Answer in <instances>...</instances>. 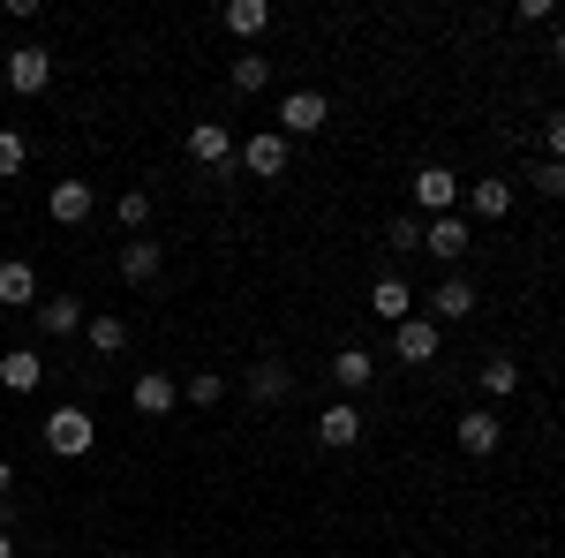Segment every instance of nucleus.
<instances>
[{"mask_svg": "<svg viewBox=\"0 0 565 558\" xmlns=\"http://www.w3.org/2000/svg\"><path fill=\"white\" fill-rule=\"evenodd\" d=\"M39 438H45V453H53V461H84L90 445H98V423H90V408L68 400V408H53V415L39 423Z\"/></svg>", "mask_w": 565, "mask_h": 558, "instance_id": "nucleus-1", "label": "nucleus"}, {"mask_svg": "<svg viewBox=\"0 0 565 558\" xmlns=\"http://www.w3.org/2000/svg\"><path fill=\"white\" fill-rule=\"evenodd\" d=\"M0 76H8L15 98H39V91L53 84V53H45V45H8V53H0Z\"/></svg>", "mask_w": 565, "mask_h": 558, "instance_id": "nucleus-2", "label": "nucleus"}, {"mask_svg": "<svg viewBox=\"0 0 565 558\" xmlns=\"http://www.w3.org/2000/svg\"><path fill=\"white\" fill-rule=\"evenodd\" d=\"M324 122H332V98H324V91H287L279 114H271V129L287 136V144H295V136H317Z\"/></svg>", "mask_w": 565, "mask_h": 558, "instance_id": "nucleus-3", "label": "nucleus"}, {"mask_svg": "<svg viewBox=\"0 0 565 558\" xmlns=\"http://www.w3.org/2000/svg\"><path fill=\"white\" fill-rule=\"evenodd\" d=\"M287 159H295V144H287L279 129L242 136V151H234V167H242V173H257V181H279V173H287Z\"/></svg>", "mask_w": 565, "mask_h": 558, "instance_id": "nucleus-4", "label": "nucleus"}, {"mask_svg": "<svg viewBox=\"0 0 565 558\" xmlns=\"http://www.w3.org/2000/svg\"><path fill=\"white\" fill-rule=\"evenodd\" d=\"M423 250H430L437 264H452V272H460V257H468V250H476V227H468V212L423 219Z\"/></svg>", "mask_w": 565, "mask_h": 558, "instance_id": "nucleus-5", "label": "nucleus"}, {"mask_svg": "<svg viewBox=\"0 0 565 558\" xmlns=\"http://www.w3.org/2000/svg\"><path fill=\"white\" fill-rule=\"evenodd\" d=\"M476 280H468V272H445V280H437L430 295H423V317H437V325H460V317H476Z\"/></svg>", "mask_w": 565, "mask_h": 558, "instance_id": "nucleus-6", "label": "nucleus"}, {"mask_svg": "<svg viewBox=\"0 0 565 558\" xmlns=\"http://www.w3.org/2000/svg\"><path fill=\"white\" fill-rule=\"evenodd\" d=\"M415 212L423 219H445V212H460V173L452 167H415Z\"/></svg>", "mask_w": 565, "mask_h": 558, "instance_id": "nucleus-7", "label": "nucleus"}, {"mask_svg": "<svg viewBox=\"0 0 565 558\" xmlns=\"http://www.w3.org/2000/svg\"><path fill=\"white\" fill-rule=\"evenodd\" d=\"M45 219H53V227H90V219H98V189H90V181H53V189H45Z\"/></svg>", "mask_w": 565, "mask_h": 558, "instance_id": "nucleus-8", "label": "nucleus"}, {"mask_svg": "<svg viewBox=\"0 0 565 558\" xmlns=\"http://www.w3.org/2000/svg\"><path fill=\"white\" fill-rule=\"evenodd\" d=\"M437 347H445V325H437V317H423V309H415L407 325H392V355H399V362H415V370H423V362H437Z\"/></svg>", "mask_w": 565, "mask_h": 558, "instance_id": "nucleus-9", "label": "nucleus"}, {"mask_svg": "<svg viewBox=\"0 0 565 558\" xmlns=\"http://www.w3.org/2000/svg\"><path fill=\"white\" fill-rule=\"evenodd\" d=\"M370 309H377L385 325H407V317L423 309V295H415V287L399 280V272H377V280H370Z\"/></svg>", "mask_w": 565, "mask_h": 558, "instance_id": "nucleus-10", "label": "nucleus"}, {"mask_svg": "<svg viewBox=\"0 0 565 558\" xmlns=\"http://www.w3.org/2000/svg\"><path fill=\"white\" fill-rule=\"evenodd\" d=\"M452 438H460V453H476V461H490V453L505 445V423H498V408H468V415L452 423Z\"/></svg>", "mask_w": 565, "mask_h": 558, "instance_id": "nucleus-11", "label": "nucleus"}, {"mask_svg": "<svg viewBox=\"0 0 565 558\" xmlns=\"http://www.w3.org/2000/svg\"><path fill=\"white\" fill-rule=\"evenodd\" d=\"M460 212H468V227L505 219L513 212V181H468V189H460Z\"/></svg>", "mask_w": 565, "mask_h": 558, "instance_id": "nucleus-12", "label": "nucleus"}, {"mask_svg": "<svg viewBox=\"0 0 565 558\" xmlns=\"http://www.w3.org/2000/svg\"><path fill=\"white\" fill-rule=\"evenodd\" d=\"M189 159L212 167V173H242L234 167V136L218 129V122H196V129H189Z\"/></svg>", "mask_w": 565, "mask_h": 558, "instance_id": "nucleus-13", "label": "nucleus"}, {"mask_svg": "<svg viewBox=\"0 0 565 558\" xmlns=\"http://www.w3.org/2000/svg\"><path fill=\"white\" fill-rule=\"evenodd\" d=\"M31 317H39V333H45V340H68V333H84V325H90V309H84L76 295H45L39 309H31Z\"/></svg>", "mask_w": 565, "mask_h": 558, "instance_id": "nucleus-14", "label": "nucleus"}, {"mask_svg": "<svg viewBox=\"0 0 565 558\" xmlns=\"http://www.w3.org/2000/svg\"><path fill=\"white\" fill-rule=\"evenodd\" d=\"M324 370H332L340 400H354V392H370V378H377V355H370V347H340V355H332Z\"/></svg>", "mask_w": 565, "mask_h": 558, "instance_id": "nucleus-15", "label": "nucleus"}, {"mask_svg": "<svg viewBox=\"0 0 565 558\" xmlns=\"http://www.w3.org/2000/svg\"><path fill=\"white\" fill-rule=\"evenodd\" d=\"M287 392H295V370H287L279 355H257V362H249V400H257V408H279Z\"/></svg>", "mask_w": 565, "mask_h": 558, "instance_id": "nucleus-16", "label": "nucleus"}, {"mask_svg": "<svg viewBox=\"0 0 565 558\" xmlns=\"http://www.w3.org/2000/svg\"><path fill=\"white\" fill-rule=\"evenodd\" d=\"M362 408H354V400H332V408H324V415H317V438H324V445H332V453H348V445H362Z\"/></svg>", "mask_w": 565, "mask_h": 558, "instance_id": "nucleus-17", "label": "nucleus"}, {"mask_svg": "<svg viewBox=\"0 0 565 558\" xmlns=\"http://www.w3.org/2000/svg\"><path fill=\"white\" fill-rule=\"evenodd\" d=\"M129 400H136V415H174V408H181V386L167 378V370H143V378L129 386Z\"/></svg>", "mask_w": 565, "mask_h": 558, "instance_id": "nucleus-18", "label": "nucleus"}, {"mask_svg": "<svg viewBox=\"0 0 565 558\" xmlns=\"http://www.w3.org/2000/svg\"><path fill=\"white\" fill-rule=\"evenodd\" d=\"M114 264H121V280H129V287H151V280L167 272L159 242H143V234H136V242H121V250H114Z\"/></svg>", "mask_w": 565, "mask_h": 558, "instance_id": "nucleus-19", "label": "nucleus"}, {"mask_svg": "<svg viewBox=\"0 0 565 558\" xmlns=\"http://www.w3.org/2000/svg\"><path fill=\"white\" fill-rule=\"evenodd\" d=\"M0 302L8 309H39V272L23 257H0Z\"/></svg>", "mask_w": 565, "mask_h": 558, "instance_id": "nucleus-20", "label": "nucleus"}, {"mask_svg": "<svg viewBox=\"0 0 565 558\" xmlns=\"http://www.w3.org/2000/svg\"><path fill=\"white\" fill-rule=\"evenodd\" d=\"M218 23L249 45V39H264V31H271V8H264V0H226V8H218Z\"/></svg>", "mask_w": 565, "mask_h": 558, "instance_id": "nucleus-21", "label": "nucleus"}, {"mask_svg": "<svg viewBox=\"0 0 565 558\" xmlns=\"http://www.w3.org/2000/svg\"><path fill=\"white\" fill-rule=\"evenodd\" d=\"M39 378H45L39 347H8V355H0V386L8 392H39Z\"/></svg>", "mask_w": 565, "mask_h": 558, "instance_id": "nucleus-22", "label": "nucleus"}, {"mask_svg": "<svg viewBox=\"0 0 565 558\" xmlns=\"http://www.w3.org/2000/svg\"><path fill=\"white\" fill-rule=\"evenodd\" d=\"M84 340H90V355H121L129 347V317H114V309H98L84 325Z\"/></svg>", "mask_w": 565, "mask_h": 558, "instance_id": "nucleus-23", "label": "nucleus"}, {"mask_svg": "<svg viewBox=\"0 0 565 558\" xmlns=\"http://www.w3.org/2000/svg\"><path fill=\"white\" fill-rule=\"evenodd\" d=\"M482 392H490V400H513V392H521V362H513V355H482Z\"/></svg>", "mask_w": 565, "mask_h": 558, "instance_id": "nucleus-24", "label": "nucleus"}, {"mask_svg": "<svg viewBox=\"0 0 565 558\" xmlns=\"http://www.w3.org/2000/svg\"><path fill=\"white\" fill-rule=\"evenodd\" d=\"M226 84L242 91V98H257V91L271 84V61H264V53H242V61H234V69H226Z\"/></svg>", "mask_w": 565, "mask_h": 558, "instance_id": "nucleus-25", "label": "nucleus"}, {"mask_svg": "<svg viewBox=\"0 0 565 558\" xmlns=\"http://www.w3.org/2000/svg\"><path fill=\"white\" fill-rule=\"evenodd\" d=\"M114 227H121V234H143V227H151V197H143V189H121V204H114Z\"/></svg>", "mask_w": 565, "mask_h": 558, "instance_id": "nucleus-26", "label": "nucleus"}, {"mask_svg": "<svg viewBox=\"0 0 565 558\" xmlns=\"http://www.w3.org/2000/svg\"><path fill=\"white\" fill-rule=\"evenodd\" d=\"M385 250H399V257H407V250H423V219H415V212H399V219L385 227Z\"/></svg>", "mask_w": 565, "mask_h": 558, "instance_id": "nucleus-27", "label": "nucleus"}, {"mask_svg": "<svg viewBox=\"0 0 565 558\" xmlns=\"http://www.w3.org/2000/svg\"><path fill=\"white\" fill-rule=\"evenodd\" d=\"M218 400H226V378L218 370H196L189 378V408H218Z\"/></svg>", "mask_w": 565, "mask_h": 558, "instance_id": "nucleus-28", "label": "nucleus"}, {"mask_svg": "<svg viewBox=\"0 0 565 558\" xmlns=\"http://www.w3.org/2000/svg\"><path fill=\"white\" fill-rule=\"evenodd\" d=\"M23 159H31V144H23L15 129H0V181H15V173H23Z\"/></svg>", "mask_w": 565, "mask_h": 558, "instance_id": "nucleus-29", "label": "nucleus"}, {"mask_svg": "<svg viewBox=\"0 0 565 558\" xmlns=\"http://www.w3.org/2000/svg\"><path fill=\"white\" fill-rule=\"evenodd\" d=\"M543 197H565V159H535V173H527Z\"/></svg>", "mask_w": 565, "mask_h": 558, "instance_id": "nucleus-30", "label": "nucleus"}, {"mask_svg": "<svg viewBox=\"0 0 565 558\" xmlns=\"http://www.w3.org/2000/svg\"><path fill=\"white\" fill-rule=\"evenodd\" d=\"M513 23H527V31H543V23H558V0H521V8H513Z\"/></svg>", "mask_w": 565, "mask_h": 558, "instance_id": "nucleus-31", "label": "nucleus"}, {"mask_svg": "<svg viewBox=\"0 0 565 558\" xmlns=\"http://www.w3.org/2000/svg\"><path fill=\"white\" fill-rule=\"evenodd\" d=\"M543 159H565V114L543 122Z\"/></svg>", "mask_w": 565, "mask_h": 558, "instance_id": "nucleus-32", "label": "nucleus"}, {"mask_svg": "<svg viewBox=\"0 0 565 558\" xmlns=\"http://www.w3.org/2000/svg\"><path fill=\"white\" fill-rule=\"evenodd\" d=\"M8 491H15V461L0 453V506H8Z\"/></svg>", "mask_w": 565, "mask_h": 558, "instance_id": "nucleus-33", "label": "nucleus"}, {"mask_svg": "<svg viewBox=\"0 0 565 558\" xmlns=\"http://www.w3.org/2000/svg\"><path fill=\"white\" fill-rule=\"evenodd\" d=\"M551 61L565 69V23H551Z\"/></svg>", "mask_w": 565, "mask_h": 558, "instance_id": "nucleus-34", "label": "nucleus"}, {"mask_svg": "<svg viewBox=\"0 0 565 558\" xmlns=\"http://www.w3.org/2000/svg\"><path fill=\"white\" fill-rule=\"evenodd\" d=\"M0 558H15V536H8V520H0Z\"/></svg>", "mask_w": 565, "mask_h": 558, "instance_id": "nucleus-35", "label": "nucleus"}]
</instances>
